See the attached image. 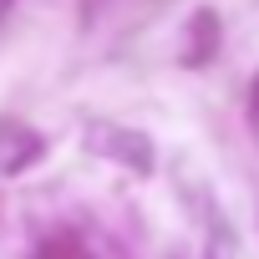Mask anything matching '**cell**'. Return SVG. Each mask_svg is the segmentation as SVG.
Returning a JSON list of instances; mask_svg holds the SVG:
<instances>
[{"instance_id": "cell-4", "label": "cell", "mask_w": 259, "mask_h": 259, "mask_svg": "<svg viewBox=\"0 0 259 259\" xmlns=\"http://www.w3.org/2000/svg\"><path fill=\"white\" fill-rule=\"evenodd\" d=\"M249 122H254V133H259V76H254V92H249Z\"/></svg>"}, {"instance_id": "cell-1", "label": "cell", "mask_w": 259, "mask_h": 259, "mask_svg": "<svg viewBox=\"0 0 259 259\" xmlns=\"http://www.w3.org/2000/svg\"><path fill=\"white\" fill-rule=\"evenodd\" d=\"M87 148L122 163V168H133V173H153V143L143 133H133V127H117V122H92L87 127Z\"/></svg>"}, {"instance_id": "cell-3", "label": "cell", "mask_w": 259, "mask_h": 259, "mask_svg": "<svg viewBox=\"0 0 259 259\" xmlns=\"http://www.w3.org/2000/svg\"><path fill=\"white\" fill-rule=\"evenodd\" d=\"M219 46V16L213 11H198L193 16V46H188V66H203Z\"/></svg>"}, {"instance_id": "cell-2", "label": "cell", "mask_w": 259, "mask_h": 259, "mask_svg": "<svg viewBox=\"0 0 259 259\" xmlns=\"http://www.w3.org/2000/svg\"><path fill=\"white\" fill-rule=\"evenodd\" d=\"M41 153L46 148L26 122H0V173H26Z\"/></svg>"}]
</instances>
